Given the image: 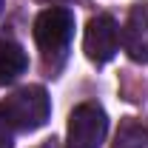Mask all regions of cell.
I'll return each mask as SVG.
<instances>
[{"label": "cell", "mask_w": 148, "mask_h": 148, "mask_svg": "<svg viewBox=\"0 0 148 148\" xmlns=\"http://www.w3.org/2000/svg\"><path fill=\"white\" fill-rule=\"evenodd\" d=\"M74 37V12L66 6H51L43 9L34 20V40L37 49L43 54V63L57 71L66 57H69V46Z\"/></svg>", "instance_id": "cell-1"}, {"label": "cell", "mask_w": 148, "mask_h": 148, "mask_svg": "<svg viewBox=\"0 0 148 148\" xmlns=\"http://www.w3.org/2000/svg\"><path fill=\"white\" fill-rule=\"evenodd\" d=\"M51 100L43 86H23L6 100H0V117L14 131H37L49 123Z\"/></svg>", "instance_id": "cell-2"}, {"label": "cell", "mask_w": 148, "mask_h": 148, "mask_svg": "<svg viewBox=\"0 0 148 148\" xmlns=\"http://www.w3.org/2000/svg\"><path fill=\"white\" fill-rule=\"evenodd\" d=\"M0 148H14V128L0 117Z\"/></svg>", "instance_id": "cell-8"}, {"label": "cell", "mask_w": 148, "mask_h": 148, "mask_svg": "<svg viewBox=\"0 0 148 148\" xmlns=\"http://www.w3.org/2000/svg\"><path fill=\"white\" fill-rule=\"evenodd\" d=\"M0 9H3V0H0Z\"/></svg>", "instance_id": "cell-9"}, {"label": "cell", "mask_w": 148, "mask_h": 148, "mask_svg": "<svg viewBox=\"0 0 148 148\" xmlns=\"http://www.w3.org/2000/svg\"><path fill=\"white\" fill-rule=\"evenodd\" d=\"M108 131V117L97 103H83L69 117L66 148H100Z\"/></svg>", "instance_id": "cell-3"}, {"label": "cell", "mask_w": 148, "mask_h": 148, "mask_svg": "<svg viewBox=\"0 0 148 148\" xmlns=\"http://www.w3.org/2000/svg\"><path fill=\"white\" fill-rule=\"evenodd\" d=\"M114 148H148V128L134 120H125L117 131Z\"/></svg>", "instance_id": "cell-7"}, {"label": "cell", "mask_w": 148, "mask_h": 148, "mask_svg": "<svg viewBox=\"0 0 148 148\" xmlns=\"http://www.w3.org/2000/svg\"><path fill=\"white\" fill-rule=\"evenodd\" d=\"M117 49H120V26H117V20L111 14L91 17L88 26H86V37H83L86 57L91 63H97V66H103L117 54Z\"/></svg>", "instance_id": "cell-4"}, {"label": "cell", "mask_w": 148, "mask_h": 148, "mask_svg": "<svg viewBox=\"0 0 148 148\" xmlns=\"http://www.w3.org/2000/svg\"><path fill=\"white\" fill-rule=\"evenodd\" d=\"M29 69V54L14 40H0V86L14 83Z\"/></svg>", "instance_id": "cell-6"}, {"label": "cell", "mask_w": 148, "mask_h": 148, "mask_svg": "<svg viewBox=\"0 0 148 148\" xmlns=\"http://www.w3.org/2000/svg\"><path fill=\"white\" fill-rule=\"evenodd\" d=\"M123 46L134 63H148V3H134L123 26Z\"/></svg>", "instance_id": "cell-5"}]
</instances>
